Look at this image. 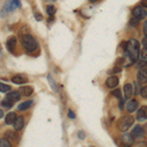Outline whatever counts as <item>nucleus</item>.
Returning <instances> with one entry per match:
<instances>
[{
	"instance_id": "nucleus-36",
	"label": "nucleus",
	"mask_w": 147,
	"mask_h": 147,
	"mask_svg": "<svg viewBox=\"0 0 147 147\" xmlns=\"http://www.w3.org/2000/svg\"><path fill=\"white\" fill-rule=\"evenodd\" d=\"M142 110L144 111V113H145V115H146V117H147V106H142Z\"/></svg>"
},
{
	"instance_id": "nucleus-16",
	"label": "nucleus",
	"mask_w": 147,
	"mask_h": 147,
	"mask_svg": "<svg viewBox=\"0 0 147 147\" xmlns=\"http://www.w3.org/2000/svg\"><path fill=\"white\" fill-rule=\"evenodd\" d=\"M16 119H17V115L16 113L14 112H10L6 115V118H5V123L7 125H12L15 123Z\"/></svg>"
},
{
	"instance_id": "nucleus-9",
	"label": "nucleus",
	"mask_w": 147,
	"mask_h": 147,
	"mask_svg": "<svg viewBox=\"0 0 147 147\" xmlns=\"http://www.w3.org/2000/svg\"><path fill=\"white\" fill-rule=\"evenodd\" d=\"M5 99L10 101L11 103H15V102H17L21 99V94H20V92H18V91H11L6 95Z\"/></svg>"
},
{
	"instance_id": "nucleus-23",
	"label": "nucleus",
	"mask_w": 147,
	"mask_h": 147,
	"mask_svg": "<svg viewBox=\"0 0 147 147\" xmlns=\"http://www.w3.org/2000/svg\"><path fill=\"white\" fill-rule=\"evenodd\" d=\"M10 90H11V86H10V85L0 82V91H1V92H8V91H10Z\"/></svg>"
},
{
	"instance_id": "nucleus-26",
	"label": "nucleus",
	"mask_w": 147,
	"mask_h": 147,
	"mask_svg": "<svg viewBox=\"0 0 147 147\" xmlns=\"http://www.w3.org/2000/svg\"><path fill=\"white\" fill-rule=\"evenodd\" d=\"M48 80H49V82H50V84H51V86H52V89H54L55 91H57V86H56V84H55V82L53 80V79H52V77H51V75H49L48 76Z\"/></svg>"
},
{
	"instance_id": "nucleus-30",
	"label": "nucleus",
	"mask_w": 147,
	"mask_h": 147,
	"mask_svg": "<svg viewBox=\"0 0 147 147\" xmlns=\"http://www.w3.org/2000/svg\"><path fill=\"white\" fill-rule=\"evenodd\" d=\"M68 117L70 118V119H72V120H75L76 119V115H75V113L73 112L71 109H69V111H68Z\"/></svg>"
},
{
	"instance_id": "nucleus-39",
	"label": "nucleus",
	"mask_w": 147,
	"mask_h": 147,
	"mask_svg": "<svg viewBox=\"0 0 147 147\" xmlns=\"http://www.w3.org/2000/svg\"><path fill=\"white\" fill-rule=\"evenodd\" d=\"M123 147H127V146H123Z\"/></svg>"
},
{
	"instance_id": "nucleus-11",
	"label": "nucleus",
	"mask_w": 147,
	"mask_h": 147,
	"mask_svg": "<svg viewBox=\"0 0 147 147\" xmlns=\"http://www.w3.org/2000/svg\"><path fill=\"white\" fill-rule=\"evenodd\" d=\"M137 80L140 84H145L147 82V69H141V70L138 71L136 75Z\"/></svg>"
},
{
	"instance_id": "nucleus-7",
	"label": "nucleus",
	"mask_w": 147,
	"mask_h": 147,
	"mask_svg": "<svg viewBox=\"0 0 147 147\" xmlns=\"http://www.w3.org/2000/svg\"><path fill=\"white\" fill-rule=\"evenodd\" d=\"M119 84V79L116 76H111L109 77L105 82V85L108 88H115Z\"/></svg>"
},
{
	"instance_id": "nucleus-8",
	"label": "nucleus",
	"mask_w": 147,
	"mask_h": 147,
	"mask_svg": "<svg viewBox=\"0 0 147 147\" xmlns=\"http://www.w3.org/2000/svg\"><path fill=\"white\" fill-rule=\"evenodd\" d=\"M16 42H17V40H16V37L14 36V35L9 36L8 38H7L6 46H7V49H8L11 53H14V50H15V48H16Z\"/></svg>"
},
{
	"instance_id": "nucleus-29",
	"label": "nucleus",
	"mask_w": 147,
	"mask_h": 147,
	"mask_svg": "<svg viewBox=\"0 0 147 147\" xmlns=\"http://www.w3.org/2000/svg\"><path fill=\"white\" fill-rule=\"evenodd\" d=\"M112 95H114V96H116V97H118L119 99H121L122 100V94H121V91H120V89H116V90H114V91H112Z\"/></svg>"
},
{
	"instance_id": "nucleus-34",
	"label": "nucleus",
	"mask_w": 147,
	"mask_h": 147,
	"mask_svg": "<svg viewBox=\"0 0 147 147\" xmlns=\"http://www.w3.org/2000/svg\"><path fill=\"white\" fill-rule=\"evenodd\" d=\"M142 44L144 45V47H147V36H145L142 39Z\"/></svg>"
},
{
	"instance_id": "nucleus-18",
	"label": "nucleus",
	"mask_w": 147,
	"mask_h": 147,
	"mask_svg": "<svg viewBox=\"0 0 147 147\" xmlns=\"http://www.w3.org/2000/svg\"><path fill=\"white\" fill-rule=\"evenodd\" d=\"M32 103H34V101H32V100H28V101H25V102H23V103H21L20 105L18 106V109H19V110H20V111H25V110H28V109L32 105Z\"/></svg>"
},
{
	"instance_id": "nucleus-28",
	"label": "nucleus",
	"mask_w": 147,
	"mask_h": 147,
	"mask_svg": "<svg viewBox=\"0 0 147 147\" xmlns=\"http://www.w3.org/2000/svg\"><path fill=\"white\" fill-rule=\"evenodd\" d=\"M140 95L143 97V98H147V85H146V86H143L141 88Z\"/></svg>"
},
{
	"instance_id": "nucleus-24",
	"label": "nucleus",
	"mask_w": 147,
	"mask_h": 147,
	"mask_svg": "<svg viewBox=\"0 0 147 147\" xmlns=\"http://www.w3.org/2000/svg\"><path fill=\"white\" fill-rule=\"evenodd\" d=\"M139 22H140V21H139L138 19L134 17V18H131V20L129 21V25L132 26V27H136V26L139 25Z\"/></svg>"
},
{
	"instance_id": "nucleus-27",
	"label": "nucleus",
	"mask_w": 147,
	"mask_h": 147,
	"mask_svg": "<svg viewBox=\"0 0 147 147\" xmlns=\"http://www.w3.org/2000/svg\"><path fill=\"white\" fill-rule=\"evenodd\" d=\"M140 55L143 60H147V47H144V48L141 49Z\"/></svg>"
},
{
	"instance_id": "nucleus-37",
	"label": "nucleus",
	"mask_w": 147,
	"mask_h": 147,
	"mask_svg": "<svg viewBox=\"0 0 147 147\" xmlns=\"http://www.w3.org/2000/svg\"><path fill=\"white\" fill-rule=\"evenodd\" d=\"M3 116H4V114H3V111H2V110H0V119H1V118L3 117Z\"/></svg>"
},
{
	"instance_id": "nucleus-19",
	"label": "nucleus",
	"mask_w": 147,
	"mask_h": 147,
	"mask_svg": "<svg viewBox=\"0 0 147 147\" xmlns=\"http://www.w3.org/2000/svg\"><path fill=\"white\" fill-rule=\"evenodd\" d=\"M5 137L6 139H11V140H18V136H17V134H15V132L13 131H10V130H8L7 132H5Z\"/></svg>"
},
{
	"instance_id": "nucleus-17",
	"label": "nucleus",
	"mask_w": 147,
	"mask_h": 147,
	"mask_svg": "<svg viewBox=\"0 0 147 147\" xmlns=\"http://www.w3.org/2000/svg\"><path fill=\"white\" fill-rule=\"evenodd\" d=\"M12 82L16 84H26V82H28V80L26 79L25 77H23V76L17 75V76H15V77L12 78Z\"/></svg>"
},
{
	"instance_id": "nucleus-35",
	"label": "nucleus",
	"mask_w": 147,
	"mask_h": 147,
	"mask_svg": "<svg viewBox=\"0 0 147 147\" xmlns=\"http://www.w3.org/2000/svg\"><path fill=\"white\" fill-rule=\"evenodd\" d=\"M141 6L147 8V0H142V1H141Z\"/></svg>"
},
{
	"instance_id": "nucleus-22",
	"label": "nucleus",
	"mask_w": 147,
	"mask_h": 147,
	"mask_svg": "<svg viewBox=\"0 0 147 147\" xmlns=\"http://www.w3.org/2000/svg\"><path fill=\"white\" fill-rule=\"evenodd\" d=\"M0 147H12V145L8 139L0 138Z\"/></svg>"
},
{
	"instance_id": "nucleus-32",
	"label": "nucleus",
	"mask_w": 147,
	"mask_h": 147,
	"mask_svg": "<svg viewBox=\"0 0 147 147\" xmlns=\"http://www.w3.org/2000/svg\"><path fill=\"white\" fill-rule=\"evenodd\" d=\"M142 30H143V32H144V34H145V36H147V21H145V22H144Z\"/></svg>"
},
{
	"instance_id": "nucleus-3",
	"label": "nucleus",
	"mask_w": 147,
	"mask_h": 147,
	"mask_svg": "<svg viewBox=\"0 0 147 147\" xmlns=\"http://www.w3.org/2000/svg\"><path fill=\"white\" fill-rule=\"evenodd\" d=\"M134 117L125 115V116L121 117L120 119L117 121V127L119 130L124 132V131H127V130L134 125Z\"/></svg>"
},
{
	"instance_id": "nucleus-4",
	"label": "nucleus",
	"mask_w": 147,
	"mask_h": 147,
	"mask_svg": "<svg viewBox=\"0 0 147 147\" xmlns=\"http://www.w3.org/2000/svg\"><path fill=\"white\" fill-rule=\"evenodd\" d=\"M132 15H134V18L138 19L139 21L142 20V19H145L147 17V8L141 5L134 7V10H132Z\"/></svg>"
},
{
	"instance_id": "nucleus-38",
	"label": "nucleus",
	"mask_w": 147,
	"mask_h": 147,
	"mask_svg": "<svg viewBox=\"0 0 147 147\" xmlns=\"http://www.w3.org/2000/svg\"><path fill=\"white\" fill-rule=\"evenodd\" d=\"M0 51H1V45H0Z\"/></svg>"
},
{
	"instance_id": "nucleus-13",
	"label": "nucleus",
	"mask_w": 147,
	"mask_h": 147,
	"mask_svg": "<svg viewBox=\"0 0 147 147\" xmlns=\"http://www.w3.org/2000/svg\"><path fill=\"white\" fill-rule=\"evenodd\" d=\"M24 125H25V121H24V117H18L17 119H16L15 123H14V129L15 130H17V131H20V130L23 129L24 127Z\"/></svg>"
},
{
	"instance_id": "nucleus-33",
	"label": "nucleus",
	"mask_w": 147,
	"mask_h": 147,
	"mask_svg": "<svg viewBox=\"0 0 147 147\" xmlns=\"http://www.w3.org/2000/svg\"><path fill=\"white\" fill-rule=\"evenodd\" d=\"M35 19H36V21H41L43 18H42L41 14H35Z\"/></svg>"
},
{
	"instance_id": "nucleus-6",
	"label": "nucleus",
	"mask_w": 147,
	"mask_h": 147,
	"mask_svg": "<svg viewBox=\"0 0 147 147\" xmlns=\"http://www.w3.org/2000/svg\"><path fill=\"white\" fill-rule=\"evenodd\" d=\"M131 134L134 136V138H142L145 134V131H144V129L140 125H136V127L132 129L131 130Z\"/></svg>"
},
{
	"instance_id": "nucleus-10",
	"label": "nucleus",
	"mask_w": 147,
	"mask_h": 147,
	"mask_svg": "<svg viewBox=\"0 0 147 147\" xmlns=\"http://www.w3.org/2000/svg\"><path fill=\"white\" fill-rule=\"evenodd\" d=\"M138 108V101L136 99H130L127 103V110L129 113H134Z\"/></svg>"
},
{
	"instance_id": "nucleus-1",
	"label": "nucleus",
	"mask_w": 147,
	"mask_h": 147,
	"mask_svg": "<svg viewBox=\"0 0 147 147\" xmlns=\"http://www.w3.org/2000/svg\"><path fill=\"white\" fill-rule=\"evenodd\" d=\"M125 53H127L130 62L131 63L136 62L139 57V42L134 38H130L127 42Z\"/></svg>"
},
{
	"instance_id": "nucleus-12",
	"label": "nucleus",
	"mask_w": 147,
	"mask_h": 147,
	"mask_svg": "<svg viewBox=\"0 0 147 147\" xmlns=\"http://www.w3.org/2000/svg\"><path fill=\"white\" fill-rule=\"evenodd\" d=\"M16 7H21V3L18 1V0H15V1H9L7 2L4 6V11H14L16 9Z\"/></svg>"
},
{
	"instance_id": "nucleus-25",
	"label": "nucleus",
	"mask_w": 147,
	"mask_h": 147,
	"mask_svg": "<svg viewBox=\"0 0 147 147\" xmlns=\"http://www.w3.org/2000/svg\"><path fill=\"white\" fill-rule=\"evenodd\" d=\"M1 105L4 106V107H6V108H10L13 106V103H11V102L8 101L7 99H4V100H2V102H1Z\"/></svg>"
},
{
	"instance_id": "nucleus-21",
	"label": "nucleus",
	"mask_w": 147,
	"mask_h": 147,
	"mask_svg": "<svg viewBox=\"0 0 147 147\" xmlns=\"http://www.w3.org/2000/svg\"><path fill=\"white\" fill-rule=\"evenodd\" d=\"M46 13L49 16H53L56 13V8L53 5H48L46 7Z\"/></svg>"
},
{
	"instance_id": "nucleus-31",
	"label": "nucleus",
	"mask_w": 147,
	"mask_h": 147,
	"mask_svg": "<svg viewBox=\"0 0 147 147\" xmlns=\"http://www.w3.org/2000/svg\"><path fill=\"white\" fill-rule=\"evenodd\" d=\"M78 136H79L80 139H84L85 138V134L84 131H82V130H80L79 132H78Z\"/></svg>"
},
{
	"instance_id": "nucleus-2",
	"label": "nucleus",
	"mask_w": 147,
	"mask_h": 147,
	"mask_svg": "<svg viewBox=\"0 0 147 147\" xmlns=\"http://www.w3.org/2000/svg\"><path fill=\"white\" fill-rule=\"evenodd\" d=\"M21 43H22L24 48L30 53L34 52L37 49V46H38L35 38L30 34H26L23 35L22 39H21Z\"/></svg>"
},
{
	"instance_id": "nucleus-14",
	"label": "nucleus",
	"mask_w": 147,
	"mask_h": 147,
	"mask_svg": "<svg viewBox=\"0 0 147 147\" xmlns=\"http://www.w3.org/2000/svg\"><path fill=\"white\" fill-rule=\"evenodd\" d=\"M34 92V87L27 85V86H22L20 88V94L23 96H30Z\"/></svg>"
},
{
	"instance_id": "nucleus-5",
	"label": "nucleus",
	"mask_w": 147,
	"mask_h": 147,
	"mask_svg": "<svg viewBox=\"0 0 147 147\" xmlns=\"http://www.w3.org/2000/svg\"><path fill=\"white\" fill-rule=\"evenodd\" d=\"M120 141L122 142L123 146L130 147L134 143V138L130 134H123L120 137Z\"/></svg>"
},
{
	"instance_id": "nucleus-20",
	"label": "nucleus",
	"mask_w": 147,
	"mask_h": 147,
	"mask_svg": "<svg viewBox=\"0 0 147 147\" xmlns=\"http://www.w3.org/2000/svg\"><path fill=\"white\" fill-rule=\"evenodd\" d=\"M136 118H137V120H138L139 122H143V121H145V120L147 119V117H146L145 113H144V111L142 110V108L139 109V111H138V112H137Z\"/></svg>"
},
{
	"instance_id": "nucleus-15",
	"label": "nucleus",
	"mask_w": 147,
	"mask_h": 147,
	"mask_svg": "<svg viewBox=\"0 0 147 147\" xmlns=\"http://www.w3.org/2000/svg\"><path fill=\"white\" fill-rule=\"evenodd\" d=\"M124 92H125V98H130L131 95L134 94V86L130 84H125L124 86Z\"/></svg>"
}]
</instances>
